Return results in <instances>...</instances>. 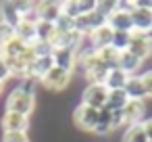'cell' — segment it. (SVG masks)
Segmentation results:
<instances>
[{
  "label": "cell",
  "mask_w": 152,
  "mask_h": 142,
  "mask_svg": "<svg viewBox=\"0 0 152 142\" xmlns=\"http://www.w3.org/2000/svg\"><path fill=\"white\" fill-rule=\"evenodd\" d=\"M34 79H23L17 88L11 90L9 98H7V111L13 113H21L25 117H29L36 109V92H34Z\"/></svg>",
  "instance_id": "cell-1"
},
{
  "label": "cell",
  "mask_w": 152,
  "mask_h": 142,
  "mask_svg": "<svg viewBox=\"0 0 152 142\" xmlns=\"http://www.w3.org/2000/svg\"><path fill=\"white\" fill-rule=\"evenodd\" d=\"M77 65L81 67V73L83 77L88 79V84H104L106 75H108V67L98 59L96 50H79V59H77Z\"/></svg>",
  "instance_id": "cell-2"
},
{
  "label": "cell",
  "mask_w": 152,
  "mask_h": 142,
  "mask_svg": "<svg viewBox=\"0 0 152 142\" xmlns=\"http://www.w3.org/2000/svg\"><path fill=\"white\" fill-rule=\"evenodd\" d=\"M131 23H133V34L148 36V32L152 29V0H133Z\"/></svg>",
  "instance_id": "cell-3"
},
{
  "label": "cell",
  "mask_w": 152,
  "mask_h": 142,
  "mask_svg": "<svg viewBox=\"0 0 152 142\" xmlns=\"http://www.w3.org/2000/svg\"><path fill=\"white\" fill-rule=\"evenodd\" d=\"M71 77H73L71 71H65V69H61V67L54 65L40 82H42V86L48 88L50 92H65V90L69 88V84H71Z\"/></svg>",
  "instance_id": "cell-4"
},
{
  "label": "cell",
  "mask_w": 152,
  "mask_h": 142,
  "mask_svg": "<svg viewBox=\"0 0 152 142\" xmlns=\"http://www.w3.org/2000/svg\"><path fill=\"white\" fill-rule=\"evenodd\" d=\"M106 98H108V88L104 84H88L81 92V102L98 111L106 104Z\"/></svg>",
  "instance_id": "cell-5"
},
{
  "label": "cell",
  "mask_w": 152,
  "mask_h": 142,
  "mask_svg": "<svg viewBox=\"0 0 152 142\" xmlns=\"http://www.w3.org/2000/svg\"><path fill=\"white\" fill-rule=\"evenodd\" d=\"M96 121H98V109H92V107H88V104H79V107H75V111H73V123L79 127V129H83V132H94V127H96Z\"/></svg>",
  "instance_id": "cell-6"
},
{
  "label": "cell",
  "mask_w": 152,
  "mask_h": 142,
  "mask_svg": "<svg viewBox=\"0 0 152 142\" xmlns=\"http://www.w3.org/2000/svg\"><path fill=\"white\" fill-rule=\"evenodd\" d=\"M121 115H123V125L142 123L146 119V104H144V100H127V104L123 107Z\"/></svg>",
  "instance_id": "cell-7"
},
{
  "label": "cell",
  "mask_w": 152,
  "mask_h": 142,
  "mask_svg": "<svg viewBox=\"0 0 152 142\" xmlns=\"http://www.w3.org/2000/svg\"><path fill=\"white\" fill-rule=\"evenodd\" d=\"M127 52H131L133 57H137L142 63L152 54V40L144 34H131V42H129V48Z\"/></svg>",
  "instance_id": "cell-8"
},
{
  "label": "cell",
  "mask_w": 152,
  "mask_h": 142,
  "mask_svg": "<svg viewBox=\"0 0 152 142\" xmlns=\"http://www.w3.org/2000/svg\"><path fill=\"white\" fill-rule=\"evenodd\" d=\"M106 25L113 32H125V34H133V23H131V13L127 11H119L115 9L108 17H106Z\"/></svg>",
  "instance_id": "cell-9"
},
{
  "label": "cell",
  "mask_w": 152,
  "mask_h": 142,
  "mask_svg": "<svg viewBox=\"0 0 152 142\" xmlns=\"http://www.w3.org/2000/svg\"><path fill=\"white\" fill-rule=\"evenodd\" d=\"M2 132H27L29 127V117L21 115V113H13V111H4L2 119H0Z\"/></svg>",
  "instance_id": "cell-10"
},
{
  "label": "cell",
  "mask_w": 152,
  "mask_h": 142,
  "mask_svg": "<svg viewBox=\"0 0 152 142\" xmlns=\"http://www.w3.org/2000/svg\"><path fill=\"white\" fill-rule=\"evenodd\" d=\"M77 59H79V52L73 50V48H54V52H52L54 65L65 69V71H71V73L77 65Z\"/></svg>",
  "instance_id": "cell-11"
},
{
  "label": "cell",
  "mask_w": 152,
  "mask_h": 142,
  "mask_svg": "<svg viewBox=\"0 0 152 142\" xmlns=\"http://www.w3.org/2000/svg\"><path fill=\"white\" fill-rule=\"evenodd\" d=\"M36 13H38V21L56 23V19L63 15V9L61 2H36Z\"/></svg>",
  "instance_id": "cell-12"
},
{
  "label": "cell",
  "mask_w": 152,
  "mask_h": 142,
  "mask_svg": "<svg viewBox=\"0 0 152 142\" xmlns=\"http://www.w3.org/2000/svg\"><path fill=\"white\" fill-rule=\"evenodd\" d=\"M113 129H117V123H115V111H108V109L102 107V109L98 111V121H96L94 134L106 136V134H110Z\"/></svg>",
  "instance_id": "cell-13"
},
{
  "label": "cell",
  "mask_w": 152,
  "mask_h": 142,
  "mask_svg": "<svg viewBox=\"0 0 152 142\" xmlns=\"http://www.w3.org/2000/svg\"><path fill=\"white\" fill-rule=\"evenodd\" d=\"M21 13H19V7L17 2H0V21L11 25V27H17L21 23Z\"/></svg>",
  "instance_id": "cell-14"
},
{
  "label": "cell",
  "mask_w": 152,
  "mask_h": 142,
  "mask_svg": "<svg viewBox=\"0 0 152 142\" xmlns=\"http://www.w3.org/2000/svg\"><path fill=\"white\" fill-rule=\"evenodd\" d=\"M113 34H115V32H113L108 25L94 29V32L88 36V38H90V42H92V50H98V48L110 46V44H113Z\"/></svg>",
  "instance_id": "cell-15"
},
{
  "label": "cell",
  "mask_w": 152,
  "mask_h": 142,
  "mask_svg": "<svg viewBox=\"0 0 152 142\" xmlns=\"http://www.w3.org/2000/svg\"><path fill=\"white\" fill-rule=\"evenodd\" d=\"M123 90H125V94H127L129 100H144V98H148L140 75H129V79H127V84H125Z\"/></svg>",
  "instance_id": "cell-16"
},
{
  "label": "cell",
  "mask_w": 152,
  "mask_h": 142,
  "mask_svg": "<svg viewBox=\"0 0 152 142\" xmlns=\"http://www.w3.org/2000/svg\"><path fill=\"white\" fill-rule=\"evenodd\" d=\"M142 65H144V63H142L137 57H133L131 52H127V50L119 54V69L125 71L127 75H137V71L142 69Z\"/></svg>",
  "instance_id": "cell-17"
},
{
  "label": "cell",
  "mask_w": 152,
  "mask_h": 142,
  "mask_svg": "<svg viewBox=\"0 0 152 142\" xmlns=\"http://www.w3.org/2000/svg\"><path fill=\"white\" fill-rule=\"evenodd\" d=\"M127 79H129V75H127L125 71H121L119 67H115V69L108 71V75H106V79H104V86H106L108 90H123L125 84H127Z\"/></svg>",
  "instance_id": "cell-18"
},
{
  "label": "cell",
  "mask_w": 152,
  "mask_h": 142,
  "mask_svg": "<svg viewBox=\"0 0 152 142\" xmlns=\"http://www.w3.org/2000/svg\"><path fill=\"white\" fill-rule=\"evenodd\" d=\"M15 36H17L21 42H25V44L29 46L31 42H36V23L21 19V23L15 27Z\"/></svg>",
  "instance_id": "cell-19"
},
{
  "label": "cell",
  "mask_w": 152,
  "mask_h": 142,
  "mask_svg": "<svg viewBox=\"0 0 152 142\" xmlns=\"http://www.w3.org/2000/svg\"><path fill=\"white\" fill-rule=\"evenodd\" d=\"M127 100L129 98H127L125 90H108V98H106L104 109H108V111H123Z\"/></svg>",
  "instance_id": "cell-20"
},
{
  "label": "cell",
  "mask_w": 152,
  "mask_h": 142,
  "mask_svg": "<svg viewBox=\"0 0 152 142\" xmlns=\"http://www.w3.org/2000/svg\"><path fill=\"white\" fill-rule=\"evenodd\" d=\"M96 54H98V59L108 67V69H115V67H119V50H115L113 46H104V48H98L96 50Z\"/></svg>",
  "instance_id": "cell-21"
},
{
  "label": "cell",
  "mask_w": 152,
  "mask_h": 142,
  "mask_svg": "<svg viewBox=\"0 0 152 142\" xmlns=\"http://www.w3.org/2000/svg\"><path fill=\"white\" fill-rule=\"evenodd\" d=\"M123 142H148V136H146L142 123L127 125V129H125V134H123Z\"/></svg>",
  "instance_id": "cell-22"
},
{
  "label": "cell",
  "mask_w": 152,
  "mask_h": 142,
  "mask_svg": "<svg viewBox=\"0 0 152 142\" xmlns=\"http://www.w3.org/2000/svg\"><path fill=\"white\" fill-rule=\"evenodd\" d=\"M54 32H56L54 23H48V21H38V23H36V40L50 42L52 36H54Z\"/></svg>",
  "instance_id": "cell-23"
},
{
  "label": "cell",
  "mask_w": 152,
  "mask_h": 142,
  "mask_svg": "<svg viewBox=\"0 0 152 142\" xmlns=\"http://www.w3.org/2000/svg\"><path fill=\"white\" fill-rule=\"evenodd\" d=\"M129 42H131V34H125V32H115L113 34V48L119 50V52H125L129 48Z\"/></svg>",
  "instance_id": "cell-24"
},
{
  "label": "cell",
  "mask_w": 152,
  "mask_h": 142,
  "mask_svg": "<svg viewBox=\"0 0 152 142\" xmlns=\"http://www.w3.org/2000/svg\"><path fill=\"white\" fill-rule=\"evenodd\" d=\"M29 46H31V50H34L36 59H38V57H52V52H54V48H52V44H50V42L36 40V42H31Z\"/></svg>",
  "instance_id": "cell-25"
},
{
  "label": "cell",
  "mask_w": 152,
  "mask_h": 142,
  "mask_svg": "<svg viewBox=\"0 0 152 142\" xmlns=\"http://www.w3.org/2000/svg\"><path fill=\"white\" fill-rule=\"evenodd\" d=\"M0 142H29L27 132H2Z\"/></svg>",
  "instance_id": "cell-26"
},
{
  "label": "cell",
  "mask_w": 152,
  "mask_h": 142,
  "mask_svg": "<svg viewBox=\"0 0 152 142\" xmlns=\"http://www.w3.org/2000/svg\"><path fill=\"white\" fill-rule=\"evenodd\" d=\"M11 38H15V27H11V25L0 21V46H2L4 42H9Z\"/></svg>",
  "instance_id": "cell-27"
},
{
  "label": "cell",
  "mask_w": 152,
  "mask_h": 142,
  "mask_svg": "<svg viewBox=\"0 0 152 142\" xmlns=\"http://www.w3.org/2000/svg\"><path fill=\"white\" fill-rule=\"evenodd\" d=\"M140 77H142V84H144L146 96L152 98V69H146L144 73H140Z\"/></svg>",
  "instance_id": "cell-28"
},
{
  "label": "cell",
  "mask_w": 152,
  "mask_h": 142,
  "mask_svg": "<svg viewBox=\"0 0 152 142\" xmlns=\"http://www.w3.org/2000/svg\"><path fill=\"white\" fill-rule=\"evenodd\" d=\"M98 0H77V7H79V15H88L92 11H96Z\"/></svg>",
  "instance_id": "cell-29"
},
{
  "label": "cell",
  "mask_w": 152,
  "mask_h": 142,
  "mask_svg": "<svg viewBox=\"0 0 152 142\" xmlns=\"http://www.w3.org/2000/svg\"><path fill=\"white\" fill-rule=\"evenodd\" d=\"M11 77V73H9V67H7V63H4V59L0 57V82H4L7 84V79Z\"/></svg>",
  "instance_id": "cell-30"
},
{
  "label": "cell",
  "mask_w": 152,
  "mask_h": 142,
  "mask_svg": "<svg viewBox=\"0 0 152 142\" xmlns=\"http://www.w3.org/2000/svg\"><path fill=\"white\" fill-rule=\"evenodd\" d=\"M142 127H144V132H146L148 140H152V117H146V119L142 121Z\"/></svg>",
  "instance_id": "cell-31"
},
{
  "label": "cell",
  "mask_w": 152,
  "mask_h": 142,
  "mask_svg": "<svg viewBox=\"0 0 152 142\" xmlns=\"http://www.w3.org/2000/svg\"><path fill=\"white\" fill-rule=\"evenodd\" d=\"M4 92V82H0V94Z\"/></svg>",
  "instance_id": "cell-32"
},
{
  "label": "cell",
  "mask_w": 152,
  "mask_h": 142,
  "mask_svg": "<svg viewBox=\"0 0 152 142\" xmlns=\"http://www.w3.org/2000/svg\"><path fill=\"white\" fill-rule=\"evenodd\" d=\"M148 38H150V40H152V29H150V32H148Z\"/></svg>",
  "instance_id": "cell-33"
},
{
  "label": "cell",
  "mask_w": 152,
  "mask_h": 142,
  "mask_svg": "<svg viewBox=\"0 0 152 142\" xmlns=\"http://www.w3.org/2000/svg\"><path fill=\"white\" fill-rule=\"evenodd\" d=\"M148 142H152V140H148Z\"/></svg>",
  "instance_id": "cell-34"
}]
</instances>
